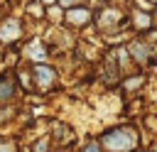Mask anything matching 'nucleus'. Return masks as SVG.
I'll return each instance as SVG.
<instances>
[{
    "label": "nucleus",
    "instance_id": "obj_1",
    "mask_svg": "<svg viewBox=\"0 0 157 152\" xmlns=\"http://www.w3.org/2000/svg\"><path fill=\"white\" fill-rule=\"evenodd\" d=\"M103 147L108 152H132L137 147V132L132 127H118L103 135Z\"/></svg>",
    "mask_w": 157,
    "mask_h": 152
},
{
    "label": "nucleus",
    "instance_id": "obj_2",
    "mask_svg": "<svg viewBox=\"0 0 157 152\" xmlns=\"http://www.w3.org/2000/svg\"><path fill=\"white\" fill-rule=\"evenodd\" d=\"M22 34V25L17 20H5L0 25V42H15Z\"/></svg>",
    "mask_w": 157,
    "mask_h": 152
},
{
    "label": "nucleus",
    "instance_id": "obj_3",
    "mask_svg": "<svg viewBox=\"0 0 157 152\" xmlns=\"http://www.w3.org/2000/svg\"><path fill=\"white\" fill-rule=\"evenodd\" d=\"M130 51H132V56L140 61V64H150V61H155V49L150 47V44H145V42H132L130 44Z\"/></svg>",
    "mask_w": 157,
    "mask_h": 152
},
{
    "label": "nucleus",
    "instance_id": "obj_4",
    "mask_svg": "<svg viewBox=\"0 0 157 152\" xmlns=\"http://www.w3.org/2000/svg\"><path fill=\"white\" fill-rule=\"evenodd\" d=\"M54 78H56V74H54L52 66H44V64H37V66H34V81H37V86L49 88V86L54 83Z\"/></svg>",
    "mask_w": 157,
    "mask_h": 152
},
{
    "label": "nucleus",
    "instance_id": "obj_5",
    "mask_svg": "<svg viewBox=\"0 0 157 152\" xmlns=\"http://www.w3.org/2000/svg\"><path fill=\"white\" fill-rule=\"evenodd\" d=\"M66 17H69V22H71V25H86L91 15H88V10H86V7H74V10H69V12H66Z\"/></svg>",
    "mask_w": 157,
    "mask_h": 152
},
{
    "label": "nucleus",
    "instance_id": "obj_6",
    "mask_svg": "<svg viewBox=\"0 0 157 152\" xmlns=\"http://www.w3.org/2000/svg\"><path fill=\"white\" fill-rule=\"evenodd\" d=\"M27 56H32L34 61H42V59L47 56V51H44V44H39V42H32V44L27 47Z\"/></svg>",
    "mask_w": 157,
    "mask_h": 152
},
{
    "label": "nucleus",
    "instance_id": "obj_7",
    "mask_svg": "<svg viewBox=\"0 0 157 152\" xmlns=\"http://www.w3.org/2000/svg\"><path fill=\"white\" fill-rule=\"evenodd\" d=\"M12 88H15V83H12V81L0 83V101H7V98L12 96Z\"/></svg>",
    "mask_w": 157,
    "mask_h": 152
},
{
    "label": "nucleus",
    "instance_id": "obj_8",
    "mask_svg": "<svg viewBox=\"0 0 157 152\" xmlns=\"http://www.w3.org/2000/svg\"><path fill=\"white\" fill-rule=\"evenodd\" d=\"M105 12H108V15H105V17H101V25H105V22H115V20L120 22V20H123V15H118L115 10H105Z\"/></svg>",
    "mask_w": 157,
    "mask_h": 152
},
{
    "label": "nucleus",
    "instance_id": "obj_9",
    "mask_svg": "<svg viewBox=\"0 0 157 152\" xmlns=\"http://www.w3.org/2000/svg\"><path fill=\"white\" fill-rule=\"evenodd\" d=\"M135 25L142 27V29H147V27H150V17H147L145 12H137V15H135Z\"/></svg>",
    "mask_w": 157,
    "mask_h": 152
},
{
    "label": "nucleus",
    "instance_id": "obj_10",
    "mask_svg": "<svg viewBox=\"0 0 157 152\" xmlns=\"http://www.w3.org/2000/svg\"><path fill=\"white\" fill-rule=\"evenodd\" d=\"M140 83H142V76H132L130 81H125V88H128V91H132V88H137Z\"/></svg>",
    "mask_w": 157,
    "mask_h": 152
},
{
    "label": "nucleus",
    "instance_id": "obj_11",
    "mask_svg": "<svg viewBox=\"0 0 157 152\" xmlns=\"http://www.w3.org/2000/svg\"><path fill=\"white\" fill-rule=\"evenodd\" d=\"M86 152H101V147L96 142H91V145H86Z\"/></svg>",
    "mask_w": 157,
    "mask_h": 152
},
{
    "label": "nucleus",
    "instance_id": "obj_12",
    "mask_svg": "<svg viewBox=\"0 0 157 152\" xmlns=\"http://www.w3.org/2000/svg\"><path fill=\"white\" fill-rule=\"evenodd\" d=\"M0 152H12V145H10V142H5V145H0Z\"/></svg>",
    "mask_w": 157,
    "mask_h": 152
},
{
    "label": "nucleus",
    "instance_id": "obj_13",
    "mask_svg": "<svg viewBox=\"0 0 157 152\" xmlns=\"http://www.w3.org/2000/svg\"><path fill=\"white\" fill-rule=\"evenodd\" d=\"M29 10H32V15H42V5H39V7H37V5H32Z\"/></svg>",
    "mask_w": 157,
    "mask_h": 152
},
{
    "label": "nucleus",
    "instance_id": "obj_14",
    "mask_svg": "<svg viewBox=\"0 0 157 152\" xmlns=\"http://www.w3.org/2000/svg\"><path fill=\"white\" fill-rule=\"evenodd\" d=\"M155 152H157V150H155Z\"/></svg>",
    "mask_w": 157,
    "mask_h": 152
}]
</instances>
